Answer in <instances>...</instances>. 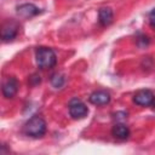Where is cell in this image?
Masks as SVG:
<instances>
[{"label": "cell", "mask_w": 155, "mask_h": 155, "mask_svg": "<svg viewBox=\"0 0 155 155\" xmlns=\"http://www.w3.org/2000/svg\"><path fill=\"white\" fill-rule=\"evenodd\" d=\"M88 99L94 105H105L110 102V94L107 91H94Z\"/></svg>", "instance_id": "cell-7"}, {"label": "cell", "mask_w": 155, "mask_h": 155, "mask_svg": "<svg viewBox=\"0 0 155 155\" xmlns=\"http://www.w3.org/2000/svg\"><path fill=\"white\" fill-rule=\"evenodd\" d=\"M50 81H51V85L54 88H61L63 86V84H64V76L62 74H59V73H56V74H53L51 76Z\"/></svg>", "instance_id": "cell-11"}, {"label": "cell", "mask_w": 155, "mask_h": 155, "mask_svg": "<svg viewBox=\"0 0 155 155\" xmlns=\"http://www.w3.org/2000/svg\"><path fill=\"white\" fill-rule=\"evenodd\" d=\"M17 15L23 18H30L40 13V10L33 4H22L17 6Z\"/></svg>", "instance_id": "cell-6"}, {"label": "cell", "mask_w": 155, "mask_h": 155, "mask_svg": "<svg viewBox=\"0 0 155 155\" xmlns=\"http://www.w3.org/2000/svg\"><path fill=\"white\" fill-rule=\"evenodd\" d=\"M46 132V122L41 116H33L24 125V133L33 138H41Z\"/></svg>", "instance_id": "cell-1"}, {"label": "cell", "mask_w": 155, "mask_h": 155, "mask_svg": "<svg viewBox=\"0 0 155 155\" xmlns=\"http://www.w3.org/2000/svg\"><path fill=\"white\" fill-rule=\"evenodd\" d=\"M18 91V81L16 78H7L2 84V96L5 98H12Z\"/></svg>", "instance_id": "cell-5"}, {"label": "cell", "mask_w": 155, "mask_h": 155, "mask_svg": "<svg viewBox=\"0 0 155 155\" xmlns=\"http://www.w3.org/2000/svg\"><path fill=\"white\" fill-rule=\"evenodd\" d=\"M18 28L15 23H6L1 29V39L2 41H11L17 36Z\"/></svg>", "instance_id": "cell-8"}, {"label": "cell", "mask_w": 155, "mask_h": 155, "mask_svg": "<svg viewBox=\"0 0 155 155\" xmlns=\"http://www.w3.org/2000/svg\"><path fill=\"white\" fill-rule=\"evenodd\" d=\"M113 18H114V13H113V10L110 7L99 8V11H98V21L103 27L109 25L113 22Z\"/></svg>", "instance_id": "cell-9"}, {"label": "cell", "mask_w": 155, "mask_h": 155, "mask_svg": "<svg viewBox=\"0 0 155 155\" xmlns=\"http://www.w3.org/2000/svg\"><path fill=\"white\" fill-rule=\"evenodd\" d=\"M40 81H41V79H40V76H39V75L34 74V75H31V76H30V84H31V85H36V84H39Z\"/></svg>", "instance_id": "cell-13"}, {"label": "cell", "mask_w": 155, "mask_h": 155, "mask_svg": "<svg viewBox=\"0 0 155 155\" xmlns=\"http://www.w3.org/2000/svg\"><path fill=\"white\" fill-rule=\"evenodd\" d=\"M111 133L115 138L117 139H126L128 136H130V130L127 126H125L124 124H116L113 130H111Z\"/></svg>", "instance_id": "cell-10"}, {"label": "cell", "mask_w": 155, "mask_h": 155, "mask_svg": "<svg viewBox=\"0 0 155 155\" xmlns=\"http://www.w3.org/2000/svg\"><path fill=\"white\" fill-rule=\"evenodd\" d=\"M133 102L142 107H149L153 105L155 102L154 93L150 90H139L133 96Z\"/></svg>", "instance_id": "cell-4"}, {"label": "cell", "mask_w": 155, "mask_h": 155, "mask_svg": "<svg viewBox=\"0 0 155 155\" xmlns=\"http://www.w3.org/2000/svg\"><path fill=\"white\" fill-rule=\"evenodd\" d=\"M69 114L73 119H82L88 114V109L80 99H73L69 103Z\"/></svg>", "instance_id": "cell-3"}, {"label": "cell", "mask_w": 155, "mask_h": 155, "mask_svg": "<svg viewBox=\"0 0 155 155\" xmlns=\"http://www.w3.org/2000/svg\"><path fill=\"white\" fill-rule=\"evenodd\" d=\"M35 58H36V64L41 69L53 68L57 63L56 53L53 52L52 48L48 47H39L35 52Z\"/></svg>", "instance_id": "cell-2"}, {"label": "cell", "mask_w": 155, "mask_h": 155, "mask_svg": "<svg viewBox=\"0 0 155 155\" xmlns=\"http://www.w3.org/2000/svg\"><path fill=\"white\" fill-rule=\"evenodd\" d=\"M153 105H155V102H154V104H153Z\"/></svg>", "instance_id": "cell-14"}, {"label": "cell", "mask_w": 155, "mask_h": 155, "mask_svg": "<svg viewBox=\"0 0 155 155\" xmlns=\"http://www.w3.org/2000/svg\"><path fill=\"white\" fill-rule=\"evenodd\" d=\"M149 24L153 28H155V8H153L149 13Z\"/></svg>", "instance_id": "cell-12"}]
</instances>
